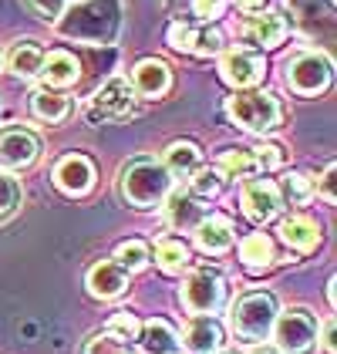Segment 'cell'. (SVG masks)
Listing matches in <instances>:
<instances>
[{
    "instance_id": "6da1fadb",
    "label": "cell",
    "mask_w": 337,
    "mask_h": 354,
    "mask_svg": "<svg viewBox=\"0 0 337 354\" xmlns=\"http://www.w3.org/2000/svg\"><path fill=\"white\" fill-rule=\"evenodd\" d=\"M172 189V176L159 159H148L139 156L122 169V179H118V196L132 206V209H155L168 199Z\"/></svg>"
},
{
    "instance_id": "7a4b0ae2",
    "label": "cell",
    "mask_w": 337,
    "mask_h": 354,
    "mask_svg": "<svg viewBox=\"0 0 337 354\" xmlns=\"http://www.w3.org/2000/svg\"><path fill=\"white\" fill-rule=\"evenodd\" d=\"M226 111L229 118L243 129V132H253V136H267L280 125L283 111L280 102L267 91H236L229 102H226Z\"/></svg>"
},
{
    "instance_id": "3957f363",
    "label": "cell",
    "mask_w": 337,
    "mask_h": 354,
    "mask_svg": "<svg viewBox=\"0 0 337 354\" xmlns=\"http://www.w3.org/2000/svg\"><path fill=\"white\" fill-rule=\"evenodd\" d=\"M229 321L243 341H267V334L273 330V321H277V297L270 290H250L233 304Z\"/></svg>"
},
{
    "instance_id": "277c9868",
    "label": "cell",
    "mask_w": 337,
    "mask_h": 354,
    "mask_svg": "<svg viewBox=\"0 0 337 354\" xmlns=\"http://www.w3.org/2000/svg\"><path fill=\"white\" fill-rule=\"evenodd\" d=\"M179 300H182V307H186L189 314H196V317H213V314L226 304L223 273L209 270V267L193 270L189 277H186L182 290H179Z\"/></svg>"
},
{
    "instance_id": "5b68a950",
    "label": "cell",
    "mask_w": 337,
    "mask_h": 354,
    "mask_svg": "<svg viewBox=\"0 0 337 354\" xmlns=\"http://www.w3.org/2000/svg\"><path fill=\"white\" fill-rule=\"evenodd\" d=\"M273 337H277V348L283 354H310L317 348V337H320V324L317 317L304 310V307H290L277 314L273 321Z\"/></svg>"
},
{
    "instance_id": "8992f818",
    "label": "cell",
    "mask_w": 337,
    "mask_h": 354,
    "mask_svg": "<svg viewBox=\"0 0 337 354\" xmlns=\"http://www.w3.org/2000/svg\"><path fill=\"white\" fill-rule=\"evenodd\" d=\"M331 75H334L331 61L324 55H317V51L297 55L287 64V84H290V91H297V95H304V98L320 95V91L331 84Z\"/></svg>"
},
{
    "instance_id": "52a82bcc",
    "label": "cell",
    "mask_w": 337,
    "mask_h": 354,
    "mask_svg": "<svg viewBox=\"0 0 337 354\" xmlns=\"http://www.w3.org/2000/svg\"><path fill=\"white\" fill-rule=\"evenodd\" d=\"M132 102H135V91H132L128 78L115 75V78H108V82L91 95V102H88V118H91L95 125H98V122L125 118V115L132 111Z\"/></svg>"
},
{
    "instance_id": "ba28073f",
    "label": "cell",
    "mask_w": 337,
    "mask_h": 354,
    "mask_svg": "<svg viewBox=\"0 0 337 354\" xmlns=\"http://www.w3.org/2000/svg\"><path fill=\"white\" fill-rule=\"evenodd\" d=\"M240 203H243V213H247L253 223H270V219L283 209L280 186L270 183V179H250V183H243Z\"/></svg>"
},
{
    "instance_id": "9c48e42d",
    "label": "cell",
    "mask_w": 337,
    "mask_h": 354,
    "mask_svg": "<svg viewBox=\"0 0 337 354\" xmlns=\"http://www.w3.org/2000/svg\"><path fill=\"white\" fill-rule=\"evenodd\" d=\"M37 152H41V142L30 129L10 125L0 132V165L3 169H28L37 162Z\"/></svg>"
},
{
    "instance_id": "30bf717a",
    "label": "cell",
    "mask_w": 337,
    "mask_h": 354,
    "mask_svg": "<svg viewBox=\"0 0 337 354\" xmlns=\"http://www.w3.org/2000/svg\"><path fill=\"white\" fill-rule=\"evenodd\" d=\"M263 57L253 55V51H243V48H236V51H226L223 61H220V75H223V82L229 88H236V91H243V88H253V84L263 82Z\"/></svg>"
},
{
    "instance_id": "8fae6325",
    "label": "cell",
    "mask_w": 337,
    "mask_h": 354,
    "mask_svg": "<svg viewBox=\"0 0 337 354\" xmlns=\"http://www.w3.org/2000/svg\"><path fill=\"white\" fill-rule=\"evenodd\" d=\"M51 176H55V186L64 196H84V192H91V186H95V165H91V159H84V156H64L55 165Z\"/></svg>"
},
{
    "instance_id": "7c38bea8",
    "label": "cell",
    "mask_w": 337,
    "mask_h": 354,
    "mask_svg": "<svg viewBox=\"0 0 337 354\" xmlns=\"http://www.w3.org/2000/svg\"><path fill=\"white\" fill-rule=\"evenodd\" d=\"M128 290V270H122L115 260L95 263L88 270V294L98 300H115Z\"/></svg>"
},
{
    "instance_id": "4fadbf2b",
    "label": "cell",
    "mask_w": 337,
    "mask_h": 354,
    "mask_svg": "<svg viewBox=\"0 0 337 354\" xmlns=\"http://www.w3.org/2000/svg\"><path fill=\"white\" fill-rule=\"evenodd\" d=\"M168 84H172V71H168L166 61L145 57L132 71V91H139L142 98H162L168 91Z\"/></svg>"
},
{
    "instance_id": "5bb4252c",
    "label": "cell",
    "mask_w": 337,
    "mask_h": 354,
    "mask_svg": "<svg viewBox=\"0 0 337 354\" xmlns=\"http://www.w3.org/2000/svg\"><path fill=\"white\" fill-rule=\"evenodd\" d=\"M186 348L189 354H216L223 351V327L213 317H193L186 327Z\"/></svg>"
},
{
    "instance_id": "9a60e30c",
    "label": "cell",
    "mask_w": 337,
    "mask_h": 354,
    "mask_svg": "<svg viewBox=\"0 0 337 354\" xmlns=\"http://www.w3.org/2000/svg\"><path fill=\"white\" fill-rule=\"evenodd\" d=\"M193 230H196L199 250L206 253H226L233 246V223L226 216H202Z\"/></svg>"
},
{
    "instance_id": "2e32d148",
    "label": "cell",
    "mask_w": 337,
    "mask_h": 354,
    "mask_svg": "<svg viewBox=\"0 0 337 354\" xmlns=\"http://www.w3.org/2000/svg\"><path fill=\"white\" fill-rule=\"evenodd\" d=\"M139 341L145 354H179V334L172 330L168 321L152 317L139 327Z\"/></svg>"
},
{
    "instance_id": "e0dca14e",
    "label": "cell",
    "mask_w": 337,
    "mask_h": 354,
    "mask_svg": "<svg viewBox=\"0 0 337 354\" xmlns=\"http://www.w3.org/2000/svg\"><path fill=\"white\" fill-rule=\"evenodd\" d=\"M41 75H44V82L51 88H71L81 78V64H78V57L68 55V51H51V55H44Z\"/></svg>"
},
{
    "instance_id": "ac0fdd59",
    "label": "cell",
    "mask_w": 337,
    "mask_h": 354,
    "mask_svg": "<svg viewBox=\"0 0 337 354\" xmlns=\"http://www.w3.org/2000/svg\"><path fill=\"white\" fill-rule=\"evenodd\" d=\"M280 240L297 253H310L320 243V230L310 216H290L280 223Z\"/></svg>"
},
{
    "instance_id": "d6986e66",
    "label": "cell",
    "mask_w": 337,
    "mask_h": 354,
    "mask_svg": "<svg viewBox=\"0 0 337 354\" xmlns=\"http://www.w3.org/2000/svg\"><path fill=\"white\" fill-rule=\"evenodd\" d=\"M41 64H44V48L37 41H17L7 55V71L17 75V78H34L41 75Z\"/></svg>"
},
{
    "instance_id": "ffe728a7",
    "label": "cell",
    "mask_w": 337,
    "mask_h": 354,
    "mask_svg": "<svg viewBox=\"0 0 337 354\" xmlns=\"http://www.w3.org/2000/svg\"><path fill=\"white\" fill-rule=\"evenodd\" d=\"M162 165L168 169V176H175V179H189V176L199 169V145H193V142H172V145L166 149Z\"/></svg>"
},
{
    "instance_id": "44dd1931",
    "label": "cell",
    "mask_w": 337,
    "mask_h": 354,
    "mask_svg": "<svg viewBox=\"0 0 337 354\" xmlns=\"http://www.w3.org/2000/svg\"><path fill=\"white\" fill-rule=\"evenodd\" d=\"M247 34H250L256 44H263V48H277L283 37H287V21H283L280 14H256L250 17V24H247Z\"/></svg>"
},
{
    "instance_id": "7402d4cb",
    "label": "cell",
    "mask_w": 337,
    "mask_h": 354,
    "mask_svg": "<svg viewBox=\"0 0 337 354\" xmlns=\"http://www.w3.org/2000/svg\"><path fill=\"white\" fill-rule=\"evenodd\" d=\"M240 260H243L250 270H267V267H273L277 253H273L270 236H263V233H250V236L240 243Z\"/></svg>"
},
{
    "instance_id": "603a6c76",
    "label": "cell",
    "mask_w": 337,
    "mask_h": 354,
    "mask_svg": "<svg viewBox=\"0 0 337 354\" xmlns=\"http://www.w3.org/2000/svg\"><path fill=\"white\" fill-rule=\"evenodd\" d=\"M189 246L182 243L179 236H166V240H159V246H155V263L162 267L166 273H182L186 267H189Z\"/></svg>"
},
{
    "instance_id": "cb8c5ba5",
    "label": "cell",
    "mask_w": 337,
    "mask_h": 354,
    "mask_svg": "<svg viewBox=\"0 0 337 354\" xmlns=\"http://www.w3.org/2000/svg\"><path fill=\"white\" fill-rule=\"evenodd\" d=\"M68 98L64 95H57V91H48V88H41V91H34L30 95V111L41 118V122H48V125H55L61 122L64 115H68Z\"/></svg>"
},
{
    "instance_id": "d4e9b609",
    "label": "cell",
    "mask_w": 337,
    "mask_h": 354,
    "mask_svg": "<svg viewBox=\"0 0 337 354\" xmlns=\"http://www.w3.org/2000/svg\"><path fill=\"white\" fill-rule=\"evenodd\" d=\"M253 172H260L256 159H253V149H226L220 156V176L243 179V176H253Z\"/></svg>"
},
{
    "instance_id": "484cf974",
    "label": "cell",
    "mask_w": 337,
    "mask_h": 354,
    "mask_svg": "<svg viewBox=\"0 0 337 354\" xmlns=\"http://www.w3.org/2000/svg\"><path fill=\"white\" fill-rule=\"evenodd\" d=\"M148 260H152V253H148V243H142V240H125V243H118V250H115V263L128 273L142 270Z\"/></svg>"
},
{
    "instance_id": "4316f807",
    "label": "cell",
    "mask_w": 337,
    "mask_h": 354,
    "mask_svg": "<svg viewBox=\"0 0 337 354\" xmlns=\"http://www.w3.org/2000/svg\"><path fill=\"white\" fill-rule=\"evenodd\" d=\"M220 189H223V176H220V169H196L193 179H189V192H193L196 199H213Z\"/></svg>"
},
{
    "instance_id": "83f0119b",
    "label": "cell",
    "mask_w": 337,
    "mask_h": 354,
    "mask_svg": "<svg viewBox=\"0 0 337 354\" xmlns=\"http://www.w3.org/2000/svg\"><path fill=\"white\" fill-rule=\"evenodd\" d=\"M21 206V183L10 172H0V223L10 219Z\"/></svg>"
},
{
    "instance_id": "f1b7e54d",
    "label": "cell",
    "mask_w": 337,
    "mask_h": 354,
    "mask_svg": "<svg viewBox=\"0 0 337 354\" xmlns=\"http://www.w3.org/2000/svg\"><path fill=\"white\" fill-rule=\"evenodd\" d=\"M283 196L290 199V206H300L314 196V183H310L304 172H287L283 176Z\"/></svg>"
},
{
    "instance_id": "f546056e",
    "label": "cell",
    "mask_w": 337,
    "mask_h": 354,
    "mask_svg": "<svg viewBox=\"0 0 337 354\" xmlns=\"http://www.w3.org/2000/svg\"><path fill=\"white\" fill-rule=\"evenodd\" d=\"M139 321H135V314H128V310H118V314H112V321H108V334L112 337H118V341H139Z\"/></svg>"
},
{
    "instance_id": "4dcf8cb0",
    "label": "cell",
    "mask_w": 337,
    "mask_h": 354,
    "mask_svg": "<svg viewBox=\"0 0 337 354\" xmlns=\"http://www.w3.org/2000/svg\"><path fill=\"white\" fill-rule=\"evenodd\" d=\"M168 219H172V226H196L202 213H199V206L193 199H182V196H175L172 203H168Z\"/></svg>"
},
{
    "instance_id": "1f68e13d",
    "label": "cell",
    "mask_w": 337,
    "mask_h": 354,
    "mask_svg": "<svg viewBox=\"0 0 337 354\" xmlns=\"http://www.w3.org/2000/svg\"><path fill=\"white\" fill-rule=\"evenodd\" d=\"M196 44H199V30L189 28V24H172L168 28V48H175V51H193L196 55Z\"/></svg>"
},
{
    "instance_id": "d6a6232c",
    "label": "cell",
    "mask_w": 337,
    "mask_h": 354,
    "mask_svg": "<svg viewBox=\"0 0 337 354\" xmlns=\"http://www.w3.org/2000/svg\"><path fill=\"white\" fill-rule=\"evenodd\" d=\"M125 351H128V344L118 341V337H112L108 330L88 337V344H84V354H125Z\"/></svg>"
},
{
    "instance_id": "836d02e7",
    "label": "cell",
    "mask_w": 337,
    "mask_h": 354,
    "mask_svg": "<svg viewBox=\"0 0 337 354\" xmlns=\"http://www.w3.org/2000/svg\"><path fill=\"white\" fill-rule=\"evenodd\" d=\"M253 159H256V169H260V172L277 169V165L283 162V156H280L277 145H256V149H253Z\"/></svg>"
},
{
    "instance_id": "e575fe53",
    "label": "cell",
    "mask_w": 337,
    "mask_h": 354,
    "mask_svg": "<svg viewBox=\"0 0 337 354\" xmlns=\"http://www.w3.org/2000/svg\"><path fill=\"white\" fill-rule=\"evenodd\" d=\"M226 10V0H193V14H196L199 21H216V17H223Z\"/></svg>"
},
{
    "instance_id": "d590c367",
    "label": "cell",
    "mask_w": 337,
    "mask_h": 354,
    "mask_svg": "<svg viewBox=\"0 0 337 354\" xmlns=\"http://www.w3.org/2000/svg\"><path fill=\"white\" fill-rule=\"evenodd\" d=\"M28 3L44 21H57V17L64 14V7H68V0H28Z\"/></svg>"
},
{
    "instance_id": "8d00e7d4",
    "label": "cell",
    "mask_w": 337,
    "mask_h": 354,
    "mask_svg": "<svg viewBox=\"0 0 337 354\" xmlns=\"http://www.w3.org/2000/svg\"><path fill=\"white\" fill-rule=\"evenodd\" d=\"M320 192H324L327 203H334V165H327V172H324V179H320Z\"/></svg>"
},
{
    "instance_id": "74e56055",
    "label": "cell",
    "mask_w": 337,
    "mask_h": 354,
    "mask_svg": "<svg viewBox=\"0 0 337 354\" xmlns=\"http://www.w3.org/2000/svg\"><path fill=\"white\" fill-rule=\"evenodd\" d=\"M243 10H256V7H263V0H236Z\"/></svg>"
},
{
    "instance_id": "f35d334b",
    "label": "cell",
    "mask_w": 337,
    "mask_h": 354,
    "mask_svg": "<svg viewBox=\"0 0 337 354\" xmlns=\"http://www.w3.org/2000/svg\"><path fill=\"white\" fill-rule=\"evenodd\" d=\"M250 354H283L280 348H270V344H263V348H253Z\"/></svg>"
},
{
    "instance_id": "ab89813d",
    "label": "cell",
    "mask_w": 337,
    "mask_h": 354,
    "mask_svg": "<svg viewBox=\"0 0 337 354\" xmlns=\"http://www.w3.org/2000/svg\"><path fill=\"white\" fill-rule=\"evenodd\" d=\"M216 354H240V351H216Z\"/></svg>"
},
{
    "instance_id": "60d3db41",
    "label": "cell",
    "mask_w": 337,
    "mask_h": 354,
    "mask_svg": "<svg viewBox=\"0 0 337 354\" xmlns=\"http://www.w3.org/2000/svg\"><path fill=\"white\" fill-rule=\"evenodd\" d=\"M125 354H135V351H132V348H128V351H125Z\"/></svg>"
}]
</instances>
